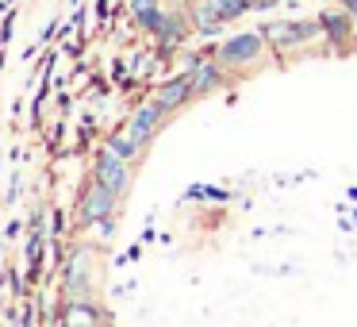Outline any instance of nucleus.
<instances>
[{
    "label": "nucleus",
    "instance_id": "nucleus-1",
    "mask_svg": "<svg viewBox=\"0 0 357 327\" xmlns=\"http://www.w3.org/2000/svg\"><path fill=\"white\" fill-rule=\"evenodd\" d=\"M261 35L269 43L273 58L284 62V54H296V50L311 47V43L326 39L323 35V20H311V16H296V20H265L261 24Z\"/></svg>",
    "mask_w": 357,
    "mask_h": 327
},
{
    "label": "nucleus",
    "instance_id": "nucleus-2",
    "mask_svg": "<svg viewBox=\"0 0 357 327\" xmlns=\"http://www.w3.org/2000/svg\"><path fill=\"white\" fill-rule=\"evenodd\" d=\"M269 54L273 50H269V43H265L261 27H254V31H234L215 47V62L223 66L231 78H242V73L257 70Z\"/></svg>",
    "mask_w": 357,
    "mask_h": 327
},
{
    "label": "nucleus",
    "instance_id": "nucleus-3",
    "mask_svg": "<svg viewBox=\"0 0 357 327\" xmlns=\"http://www.w3.org/2000/svg\"><path fill=\"white\" fill-rule=\"evenodd\" d=\"M188 35H196V31H192V12H188V8L165 12L162 31L154 35V54L162 58V62H169V58H173V54H177V50L188 43Z\"/></svg>",
    "mask_w": 357,
    "mask_h": 327
},
{
    "label": "nucleus",
    "instance_id": "nucleus-4",
    "mask_svg": "<svg viewBox=\"0 0 357 327\" xmlns=\"http://www.w3.org/2000/svg\"><path fill=\"white\" fill-rule=\"evenodd\" d=\"M93 181H100L104 189H112L116 196H123L127 189H131V162L119 158L116 150L100 147L96 158H93Z\"/></svg>",
    "mask_w": 357,
    "mask_h": 327
},
{
    "label": "nucleus",
    "instance_id": "nucleus-5",
    "mask_svg": "<svg viewBox=\"0 0 357 327\" xmlns=\"http://www.w3.org/2000/svg\"><path fill=\"white\" fill-rule=\"evenodd\" d=\"M116 208H119V196L112 189H104L100 181H89V189L81 193V204H77V224L96 227L100 219L116 216Z\"/></svg>",
    "mask_w": 357,
    "mask_h": 327
},
{
    "label": "nucleus",
    "instance_id": "nucleus-6",
    "mask_svg": "<svg viewBox=\"0 0 357 327\" xmlns=\"http://www.w3.org/2000/svg\"><path fill=\"white\" fill-rule=\"evenodd\" d=\"M108 312L93 296H66L58 308V327H108Z\"/></svg>",
    "mask_w": 357,
    "mask_h": 327
},
{
    "label": "nucleus",
    "instance_id": "nucleus-7",
    "mask_svg": "<svg viewBox=\"0 0 357 327\" xmlns=\"http://www.w3.org/2000/svg\"><path fill=\"white\" fill-rule=\"evenodd\" d=\"M165 119H169V112H165L162 104L154 101V96H150V101H142L139 108L131 112V119L123 124V131L131 135L135 143H142V147H150V143H154V135L162 131V124H165Z\"/></svg>",
    "mask_w": 357,
    "mask_h": 327
},
{
    "label": "nucleus",
    "instance_id": "nucleus-8",
    "mask_svg": "<svg viewBox=\"0 0 357 327\" xmlns=\"http://www.w3.org/2000/svg\"><path fill=\"white\" fill-rule=\"evenodd\" d=\"M319 20H323V35H326L334 54H349V50L357 47V27H354V20H349V12L342 8V4L338 8H323Z\"/></svg>",
    "mask_w": 357,
    "mask_h": 327
},
{
    "label": "nucleus",
    "instance_id": "nucleus-9",
    "mask_svg": "<svg viewBox=\"0 0 357 327\" xmlns=\"http://www.w3.org/2000/svg\"><path fill=\"white\" fill-rule=\"evenodd\" d=\"M89 258H93L89 247H73L70 254H66V266H62L66 296H93V270H89Z\"/></svg>",
    "mask_w": 357,
    "mask_h": 327
},
{
    "label": "nucleus",
    "instance_id": "nucleus-10",
    "mask_svg": "<svg viewBox=\"0 0 357 327\" xmlns=\"http://www.w3.org/2000/svg\"><path fill=\"white\" fill-rule=\"evenodd\" d=\"M150 96H154V101H158V104H162V108L173 116V112L188 108V104L196 101V93H192V78H188L185 70H181V73H169L165 81H158L154 93H150Z\"/></svg>",
    "mask_w": 357,
    "mask_h": 327
},
{
    "label": "nucleus",
    "instance_id": "nucleus-11",
    "mask_svg": "<svg viewBox=\"0 0 357 327\" xmlns=\"http://www.w3.org/2000/svg\"><path fill=\"white\" fill-rule=\"evenodd\" d=\"M192 93H196V101H204V96H211V93H219L223 85H231V73L223 70V66L215 62V58H204L200 66H196L192 73Z\"/></svg>",
    "mask_w": 357,
    "mask_h": 327
},
{
    "label": "nucleus",
    "instance_id": "nucleus-12",
    "mask_svg": "<svg viewBox=\"0 0 357 327\" xmlns=\"http://www.w3.org/2000/svg\"><path fill=\"white\" fill-rule=\"evenodd\" d=\"M192 31L200 35V39H219V35H223V27H227V20L219 16L215 8H211L208 0H196L192 8Z\"/></svg>",
    "mask_w": 357,
    "mask_h": 327
},
{
    "label": "nucleus",
    "instance_id": "nucleus-13",
    "mask_svg": "<svg viewBox=\"0 0 357 327\" xmlns=\"http://www.w3.org/2000/svg\"><path fill=\"white\" fill-rule=\"evenodd\" d=\"M104 147H108V150H116V154L119 158H127V162H139V158H142V150H146V147H142V143H135L131 139V135H127V131H112L108 135V139H104Z\"/></svg>",
    "mask_w": 357,
    "mask_h": 327
},
{
    "label": "nucleus",
    "instance_id": "nucleus-14",
    "mask_svg": "<svg viewBox=\"0 0 357 327\" xmlns=\"http://www.w3.org/2000/svg\"><path fill=\"white\" fill-rule=\"evenodd\" d=\"M165 12H169V8L154 4V8H146V12H135V16H131V24L139 27L142 35H158V31H162V24H165Z\"/></svg>",
    "mask_w": 357,
    "mask_h": 327
},
{
    "label": "nucleus",
    "instance_id": "nucleus-15",
    "mask_svg": "<svg viewBox=\"0 0 357 327\" xmlns=\"http://www.w3.org/2000/svg\"><path fill=\"white\" fill-rule=\"evenodd\" d=\"M208 4L227 20V24H234V20H242V16L254 12V0H208Z\"/></svg>",
    "mask_w": 357,
    "mask_h": 327
},
{
    "label": "nucleus",
    "instance_id": "nucleus-16",
    "mask_svg": "<svg viewBox=\"0 0 357 327\" xmlns=\"http://www.w3.org/2000/svg\"><path fill=\"white\" fill-rule=\"evenodd\" d=\"M188 201H231V189H219V185H192V189H188Z\"/></svg>",
    "mask_w": 357,
    "mask_h": 327
},
{
    "label": "nucleus",
    "instance_id": "nucleus-17",
    "mask_svg": "<svg viewBox=\"0 0 357 327\" xmlns=\"http://www.w3.org/2000/svg\"><path fill=\"white\" fill-rule=\"evenodd\" d=\"M12 35H16V12H4V24H0V47H8L12 43Z\"/></svg>",
    "mask_w": 357,
    "mask_h": 327
},
{
    "label": "nucleus",
    "instance_id": "nucleus-18",
    "mask_svg": "<svg viewBox=\"0 0 357 327\" xmlns=\"http://www.w3.org/2000/svg\"><path fill=\"white\" fill-rule=\"evenodd\" d=\"M16 327H35V304H24V312H20Z\"/></svg>",
    "mask_w": 357,
    "mask_h": 327
},
{
    "label": "nucleus",
    "instance_id": "nucleus-19",
    "mask_svg": "<svg viewBox=\"0 0 357 327\" xmlns=\"http://www.w3.org/2000/svg\"><path fill=\"white\" fill-rule=\"evenodd\" d=\"M154 4H162V0H127V12H146V8H154Z\"/></svg>",
    "mask_w": 357,
    "mask_h": 327
},
{
    "label": "nucleus",
    "instance_id": "nucleus-20",
    "mask_svg": "<svg viewBox=\"0 0 357 327\" xmlns=\"http://www.w3.org/2000/svg\"><path fill=\"white\" fill-rule=\"evenodd\" d=\"M96 231H100V239H112V235H116V216L100 219V224H96Z\"/></svg>",
    "mask_w": 357,
    "mask_h": 327
},
{
    "label": "nucleus",
    "instance_id": "nucleus-21",
    "mask_svg": "<svg viewBox=\"0 0 357 327\" xmlns=\"http://www.w3.org/2000/svg\"><path fill=\"white\" fill-rule=\"evenodd\" d=\"M8 285H12V293H16V296H24V277H20V270H16V266L8 270Z\"/></svg>",
    "mask_w": 357,
    "mask_h": 327
},
{
    "label": "nucleus",
    "instance_id": "nucleus-22",
    "mask_svg": "<svg viewBox=\"0 0 357 327\" xmlns=\"http://www.w3.org/2000/svg\"><path fill=\"white\" fill-rule=\"evenodd\" d=\"M62 227H66V219H62V212H54V216H50V239H58V235H62Z\"/></svg>",
    "mask_w": 357,
    "mask_h": 327
},
{
    "label": "nucleus",
    "instance_id": "nucleus-23",
    "mask_svg": "<svg viewBox=\"0 0 357 327\" xmlns=\"http://www.w3.org/2000/svg\"><path fill=\"white\" fill-rule=\"evenodd\" d=\"M16 193H20V173H12V181H8V204L16 201Z\"/></svg>",
    "mask_w": 357,
    "mask_h": 327
},
{
    "label": "nucleus",
    "instance_id": "nucleus-24",
    "mask_svg": "<svg viewBox=\"0 0 357 327\" xmlns=\"http://www.w3.org/2000/svg\"><path fill=\"white\" fill-rule=\"evenodd\" d=\"M16 235H20V219H12V224L4 227V239H16Z\"/></svg>",
    "mask_w": 357,
    "mask_h": 327
},
{
    "label": "nucleus",
    "instance_id": "nucleus-25",
    "mask_svg": "<svg viewBox=\"0 0 357 327\" xmlns=\"http://www.w3.org/2000/svg\"><path fill=\"white\" fill-rule=\"evenodd\" d=\"M346 196H349V201H357V185H349V189H346Z\"/></svg>",
    "mask_w": 357,
    "mask_h": 327
},
{
    "label": "nucleus",
    "instance_id": "nucleus-26",
    "mask_svg": "<svg viewBox=\"0 0 357 327\" xmlns=\"http://www.w3.org/2000/svg\"><path fill=\"white\" fill-rule=\"evenodd\" d=\"M70 4H73V8H77V4H81V0H70Z\"/></svg>",
    "mask_w": 357,
    "mask_h": 327
}]
</instances>
